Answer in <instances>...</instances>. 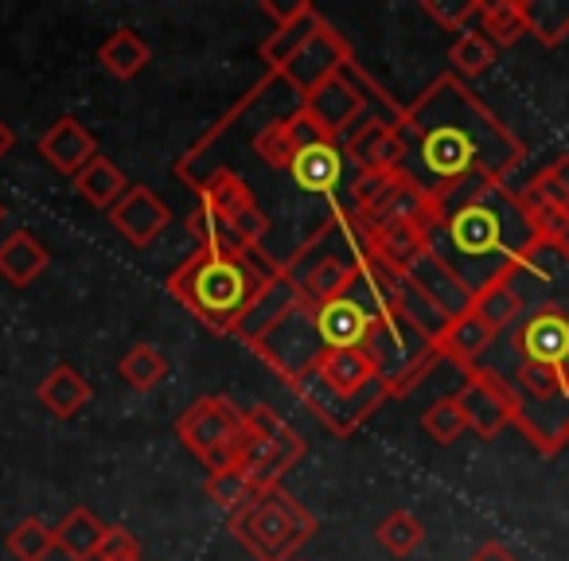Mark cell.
Wrapping results in <instances>:
<instances>
[{
	"label": "cell",
	"mask_w": 569,
	"mask_h": 561,
	"mask_svg": "<svg viewBox=\"0 0 569 561\" xmlns=\"http://www.w3.org/2000/svg\"><path fill=\"white\" fill-rule=\"evenodd\" d=\"M402 172L433 199L437 214L507 183L527 149L457 74H441L402 110Z\"/></svg>",
	"instance_id": "6da1fadb"
},
{
	"label": "cell",
	"mask_w": 569,
	"mask_h": 561,
	"mask_svg": "<svg viewBox=\"0 0 569 561\" xmlns=\"http://www.w3.org/2000/svg\"><path fill=\"white\" fill-rule=\"evenodd\" d=\"M535 238L538 234L519 191L507 183H496L468 203L433 214V222L426 227V246L472 297L503 281Z\"/></svg>",
	"instance_id": "7a4b0ae2"
},
{
	"label": "cell",
	"mask_w": 569,
	"mask_h": 561,
	"mask_svg": "<svg viewBox=\"0 0 569 561\" xmlns=\"http://www.w3.org/2000/svg\"><path fill=\"white\" fill-rule=\"evenodd\" d=\"M277 261L266 250L246 253H214V250H191V258L168 277V293L183 304L196 320L207 328L230 335L246 304L253 301L266 277L277 273Z\"/></svg>",
	"instance_id": "3957f363"
},
{
	"label": "cell",
	"mask_w": 569,
	"mask_h": 561,
	"mask_svg": "<svg viewBox=\"0 0 569 561\" xmlns=\"http://www.w3.org/2000/svg\"><path fill=\"white\" fill-rule=\"evenodd\" d=\"M230 534L246 545L253 561H293L297 550L317 534V519L297 495L269 488L253 495L238 514H230Z\"/></svg>",
	"instance_id": "277c9868"
},
{
	"label": "cell",
	"mask_w": 569,
	"mask_h": 561,
	"mask_svg": "<svg viewBox=\"0 0 569 561\" xmlns=\"http://www.w3.org/2000/svg\"><path fill=\"white\" fill-rule=\"evenodd\" d=\"M363 351L371 355L387 398H406L445 363L433 335H429L421 324H413L402 309L379 317V324H375L371 335H367Z\"/></svg>",
	"instance_id": "5b68a950"
},
{
	"label": "cell",
	"mask_w": 569,
	"mask_h": 561,
	"mask_svg": "<svg viewBox=\"0 0 569 561\" xmlns=\"http://www.w3.org/2000/svg\"><path fill=\"white\" fill-rule=\"evenodd\" d=\"M402 110L406 106H395L382 90H375V82L359 71L356 59H351L348 67H340L332 79L320 82L312 94H305V113H309L320 133L340 144V149L363 121L379 118V121L402 126Z\"/></svg>",
	"instance_id": "8992f818"
},
{
	"label": "cell",
	"mask_w": 569,
	"mask_h": 561,
	"mask_svg": "<svg viewBox=\"0 0 569 561\" xmlns=\"http://www.w3.org/2000/svg\"><path fill=\"white\" fill-rule=\"evenodd\" d=\"M515 394V425L522 429L538 452H558L569 444V394L561 387V374L550 367L519 363V371L507 379Z\"/></svg>",
	"instance_id": "52a82bcc"
},
{
	"label": "cell",
	"mask_w": 569,
	"mask_h": 561,
	"mask_svg": "<svg viewBox=\"0 0 569 561\" xmlns=\"http://www.w3.org/2000/svg\"><path fill=\"white\" fill-rule=\"evenodd\" d=\"M250 351L266 367H273V374L284 382V387L297 382L301 374H309L312 367L320 363V355L328 351L325 340H320V328H317V309L301 301L293 312H284V317L277 320Z\"/></svg>",
	"instance_id": "ba28073f"
},
{
	"label": "cell",
	"mask_w": 569,
	"mask_h": 561,
	"mask_svg": "<svg viewBox=\"0 0 569 561\" xmlns=\"http://www.w3.org/2000/svg\"><path fill=\"white\" fill-rule=\"evenodd\" d=\"M176 437L191 457L214 472L234 460L238 437H242V410L227 398H196L176 421Z\"/></svg>",
	"instance_id": "9c48e42d"
},
{
	"label": "cell",
	"mask_w": 569,
	"mask_h": 561,
	"mask_svg": "<svg viewBox=\"0 0 569 561\" xmlns=\"http://www.w3.org/2000/svg\"><path fill=\"white\" fill-rule=\"evenodd\" d=\"M515 191H519L538 238L569 242V152L566 157H553L542 172H535Z\"/></svg>",
	"instance_id": "30bf717a"
},
{
	"label": "cell",
	"mask_w": 569,
	"mask_h": 561,
	"mask_svg": "<svg viewBox=\"0 0 569 561\" xmlns=\"http://www.w3.org/2000/svg\"><path fill=\"white\" fill-rule=\"evenodd\" d=\"M457 402L465 410V421L480 441H496L507 425H515V394L503 374L472 367L465 387L457 390Z\"/></svg>",
	"instance_id": "8fae6325"
},
{
	"label": "cell",
	"mask_w": 569,
	"mask_h": 561,
	"mask_svg": "<svg viewBox=\"0 0 569 561\" xmlns=\"http://www.w3.org/2000/svg\"><path fill=\"white\" fill-rule=\"evenodd\" d=\"M289 390L301 398L305 410H309L312 418H317L332 437H351L367 418H371L375 405L387 402V394H382V390H375V394H363V398L336 394V390L328 387V382L320 379L317 371H309V374H301L297 382H289Z\"/></svg>",
	"instance_id": "7c38bea8"
},
{
	"label": "cell",
	"mask_w": 569,
	"mask_h": 561,
	"mask_svg": "<svg viewBox=\"0 0 569 561\" xmlns=\"http://www.w3.org/2000/svg\"><path fill=\"white\" fill-rule=\"evenodd\" d=\"M196 196L203 199V203H211L214 211L234 227V234L242 238L246 250H261V246L269 242V219L258 207V199H253L246 180H238V176H230V172H214Z\"/></svg>",
	"instance_id": "4fadbf2b"
},
{
	"label": "cell",
	"mask_w": 569,
	"mask_h": 561,
	"mask_svg": "<svg viewBox=\"0 0 569 561\" xmlns=\"http://www.w3.org/2000/svg\"><path fill=\"white\" fill-rule=\"evenodd\" d=\"M503 281L515 289L522 309H527L530 301H538L535 309H542L550 289L569 285V242H558V238H535L530 250L519 258V266H515Z\"/></svg>",
	"instance_id": "5bb4252c"
},
{
	"label": "cell",
	"mask_w": 569,
	"mask_h": 561,
	"mask_svg": "<svg viewBox=\"0 0 569 561\" xmlns=\"http://www.w3.org/2000/svg\"><path fill=\"white\" fill-rule=\"evenodd\" d=\"M351 59H356L351 43L343 40L332 24H325L301 51H297L293 59H289V63L281 67V71H273V74H281V79L305 98V94H312V90H317L325 79H332L340 67H348Z\"/></svg>",
	"instance_id": "9a60e30c"
},
{
	"label": "cell",
	"mask_w": 569,
	"mask_h": 561,
	"mask_svg": "<svg viewBox=\"0 0 569 561\" xmlns=\"http://www.w3.org/2000/svg\"><path fill=\"white\" fill-rule=\"evenodd\" d=\"M515 351L519 363L550 367L561 371L569 363V312L566 304H542L522 320L519 335H515Z\"/></svg>",
	"instance_id": "2e32d148"
},
{
	"label": "cell",
	"mask_w": 569,
	"mask_h": 561,
	"mask_svg": "<svg viewBox=\"0 0 569 561\" xmlns=\"http://www.w3.org/2000/svg\"><path fill=\"white\" fill-rule=\"evenodd\" d=\"M402 281L429 304V309L437 312V317L445 320V324H449V320H457V317H465V312H472V293L460 285L449 269H445V261L437 258L429 246L410 261V266H406Z\"/></svg>",
	"instance_id": "e0dca14e"
},
{
	"label": "cell",
	"mask_w": 569,
	"mask_h": 561,
	"mask_svg": "<svg viewBox=\"0 0 569 561\" xmlns=\"http://www.w3.org/2000/svg\"><path fill=\"white\" fill-rule=\"evenodd\" d=\"M261 9L277 20L273 32H269V40L261 43V63L269 67V74L281 71V67L289 63V59H293L297 51H301L305 43H309L312 36L328 24V20L312 9L309 0H297V4H273V0H266Z\"/></svg>",
	"instance_id": "ac0fdd59"
},
{
	"label": "cell",
	"mask_w": 569,
	"mask_h": 561,
	"mask_svg": "<svg viewBox=\"0 0 569 561\" xmlns=\"http://www.w3.org/2000/svg\"><path fill=\"white\" fill-rule=\"evenodd\" d=\"M110 222H113V230L133 246V250H149V246L164 234L168 222H172V211H168V203L152 188H144V183H129V191L110 211Z\"/></svg>",
	"instance_id": "d6986e66"
},
{
	"label": "cell",
	"mask_w": 569,
	"mask_h": 561,
	"mask_svg": "<svg viewBox=\"0 0 569 561\" xmlns=\"http://www.w3.org/2000/svg\"><path fill=\"white\" fill-rule=\"evenodd\" d=\"M289 180L301 196H312L320 207H336V188L343 183V149L336 141H317L301 149L289 164Z\"/></svg>",
	"instance_id": "ffe728a7"
},
{
	"label": "cell",
	"mask_w": 569,
	"mask_h": 561,
	"mask_svg": "<svg viewBox=\"0 0 569 561\" xmlns=\"http://www.w3.org/2000/svg\"><path fill=\"white\" fill-rule=\"evenodd\" d=\"M297 304H301V293H297V285L289 281V273L284 269H277V273L266 277V285L253 293V301L246 304V312L238 317L234 324V340H242L246 348H253V343L261 340V335L269 332V328L277 324V320L284 317V312H293Z\"/></svg>",
	"instance_id": "44dd1931"
},
{
	"label": "cell",
	"mask_w": 569,
	"mask_h": 561,
	"mask_svg": "<svg viewBox=\"0 0 569 561\" xmlns=\"http://www.w3.org/2000/svg\"><path fill=\"white\" fill-rule=\"evenodd\" d=\"M343 157L359 172H402V137L395 121H363L356 133L343 141Z\"/></svg>",
	"instance_id": "7402d4cb"
},
{
	"label": "cell",
	"mask_w": 569,
	"mask_h": 561,
	"mask_svg": "<svg viewBox=\"0 0 569 561\" xmlns=\"http://www.w3.org/2000/svg\"><path fill=\"white\" fill-rule=\"evenodd\" d=\"M40 157L56 168L59 176H79L90 160L98 157V141L79 118H59L48 133L40 137Z\"/></svg>",
	"instance_id": "603a6c76"
},
{
	"label": "cell",
	"mask_w": 569,
	"mask_h": 561,
	"mask_svg": "<svg viewBox=\"0 0 569 561\" xmlns=\"http://www.w3.org/2000/svg\"><path fill=\"white\" fill-rule=\"evenodd\" d=\"M312 371H317L320 379H325L328 387H332L336 394H343V398H363V394H375V390H382L379 371H375L371 355H367L363 348L325 351V355H320V363L312 367ZM382 394H387V390H382Z\"/></svg>",
	"instance_id": "cb8c5ba5"
},
{
	"label": "cell",
	"mask_w": 569,
	"mask_h": 561,
	"mask_svg": "<svg viewBox=\"0 0 569 561\" xmlns=\"http://www.w3.org/2000/svg\"><path fill=\"white\" fill-rule=\"evenodd\" d=\"M375 324H379V317H371L356 297H340V301H328L317 309V328L328 351L363 348Z\"/></svg>",
	"instance_id": "d4e9b609"
},
{
	"label": "cell",
	"mask_w": 569,
	"mask_h": 561,
	"mask_svg": "<svg viewBox=\"0 0 569 561\" xmlns=\"http://www.w3.org/2000/svg\"><path fill=\"white\" fill-rule=\"evenodd\" d=\"M496 335H499L496 328H491L488 320L472 309V312H465V317H457V320H449V324H445L437 348H441L445 363H460V367H468V371H472L476 359H480L483 351L496 343Z\"/></svg>",
	"instance_id": "484cf974"
},
{
	"label": "cell",
	"mask_w": 569,
	"mask_h": 561,
	"mask_svg": "<svg viewBox=\"0 0 569 561\" xmlns=\"http://www.w3.org/2000/svg\"><path fill=\"white\" fill-rule=\"evenodd\" d=\"M48 266H51V250L32 230H12V234L0 242V277H4L12 289H28Z\"/></svg>",
	"instance_id": "4316f807"
},
{
	"label": "cell",
	"mask_w": 569,
	"mask_h": 561,
	"mask_svg": "<svg viewBox=\"0 0 569 561\" xmlns=\"http://www.w3.org/2000/svg\"><path fill=\"white\" fill-rule=\"evenodd\" d=\"M51 530H56L59 553H67L71 561H94L98 545H102V534H106V522L98 519L90 507H74V511H67L63 522Z\"/></svg>",
	"instance_id": "83f0119b"
},
{
	"label": "cell",
	"mask_w": 569,
	"mask_h": 561,
	"mask_svg": "<svg viewBox=\"0 0 569 561\" xmlns=\"http://www.w3.org/2000/svg\"><path fill=\"white\" fill-rule=\"evenodd\" d=\"M36 398H40V405L51 413V418L67 421L90 402V382L82 379L74 367L63 363V367H56V371H48V379H43L40 390H36Z\"/></svg>",
	"instance_id": "f1b7e54d"
},
{
	"label": "cell",
	"mask_w": 569,
	"mask_h": 561,
	"mask_svg": "<svg viewBox=\"0 0 569 561\" xmlns=\"http://www.w3.org/2000/svg\"><path fill=\"white\" fill-rule=\"evenodd\" d=\"M74 191H79V196L87 199L94 211H113V207H118V199L129 191V180L121 176V168L113 164L110 157H102V152H98V157L90 160L79 176H74Z\"/></svg>",
	"instance_id": "f546056e"
},
{
	"label": "cell",
	"mask_w": 569,
	"mask_h": 561,
	"mask_svg": "<svg viewBox=\"0 0 569 561\" xmlns=\"http://www.w3.org/2000/svg\"><path fill=\"white\" fill-rule=\"evenodd\" d=\"M149 59H152L149 43H144L137 32H129V28L110 32L102 40V48H98V63H102L106 71H110L113 79H121V82L137 79V74L149 67Z\"/></svg>",
	"instance_id": "4dcf8cb0"
},
{
	"label": "cell",
	"mask_w": 569,
	"mask_h": 561,
	"mask_svg": "<svg viewBox=\"0 0 569 561\" xmlns=\"http://www.w3.org/2000/svg\"><path fill=\"white\" fill-rule=\"evenodd\" d=\"M476 28L499 48H511L527 36V20H522V0H480L476 12Z\"/></svg>",
	"instance_id": "1f68e13d"
},
{
	"label": "cell",
	"mask_w": 569,
	"mask_h": 561,
	"mask_svg": "<svg viewBox=\"0 0 569 561\" xmlns=\"http://www.w3.org/2000/svg\"><path fill=\"white\" fill-rule=\"evenodd\" d=\"M522 20L542 48H558L569 36V0H522Z\"/></svg>",
	"instance_id": "d6a6232c"
},
{
	"label": "cell",
	"mask_w": 569,
	"mask_h": 561,
	"mask_svg": "<svg viewBox=\"0 0 569 561\" xmlns=\"http://www.w3.org/2000/svg\"><path fill=\"white\" fill-rule=\"evenodd\" d=\"M118 374H121V382H126L129 390H137V394H149V390H157L160 382L168 379V359L160 355L152 343H137V348H129L126 359L118 363Z\"/></svg>",
	"instance_id": "836d02e7"
},
{
	"label": "cell",
	"mask_w": 569,
	"mask_h": 561,
	"mask_svg": "<svg viewBox=\"0 0 569 561\" xmlns=\"http://www.w3.org/2000/svg\"><path fill=\"white\" fill-rule=\"evenodd\" d=\"M491 63H496V43H491L480 28H468V32H460L457 40H452V48H449V67H452V71L449 74H457L460 82L480 79Z\"/></svg>",
	"instance_id": "e575fe53"
},
{
	"label": "cell",
	"mask_w": 569,
	"mask_h": 561,
	"mask_svg": "<svg viewBox=\"0 0 569 561\" xmlns=\"http://www.w3.org/2000/svg\"><path fill=\"white\" fill-rule=\"evenodd\" d=\"M253 495H258V491H253L250 472H246L242 464H222L207 475V499H211L222 514H238Z\"/></svg>",
	"instance_id": "d590c367"
},
{
	"label": "cell",
	"mask_w": 569,
	"mask_h": 561,
	"mask_svg": "<svg viewBox=\"0 0 569 561\" xmlns=\"http://www.w3.org/2000/svg\"><path fill=\"white\" fill-rule=\"evenodd\" d=\"M375 542H379L387 553H395V558H410V553L426 542V527H421L418 514L390 511L387 519L375 527Z\"/></svg>",
	"instance_id": "8d00e7d4"
},
{
	"label": "cell",
	"mask_w": 569,
	"mask_h": 561,
	"mask_svg": "<svg viewBox=\"0 0 569 561\" xmlns=\"http://www.w3.org/2000/svg\"><path fill=\"white\" fill-rule=\"evenodd\" d=\"M4 545H9V553L17 561H48V553L56 550V530L32 514V519H20L17 527L9 530Z\"/></svg>",
	"instance_id": "74e56055"
},
{
	"label": "cell",
	"mask_w": 569,
	"mask_h": 561,
	"mask_svg": "<svg viewBox=\"0 0 569 561\" xmlns=\"http://www.w3.org/2000/svg\"><path fill=\"white\" fill-rule=\"evenodd\" d=\"M472 309L480 312L483 320H488L496 332H503V328H511L515 320L522 317V301L515 297V289L507 285V281H496V285H488V289H480V293L472 297Z\"/></svg>",
	"instance_id": "f35d334b"
},
{
	"label": "cell",
	"mask_w": 569,
	"mask_h": 561,
	"mask_svg": "<svg viewBox=\"0 0 569 561\" xmlns=\"http://www.w3.org/2000/svg\"><path fill=\"white\" fill-rule=\"evenodd\" d=\"M421 425H426V433L433 437L437 444H452L468 433V421H465V410H460L457 394L437 398V402L426 410V418H421Z\"/></svg>",
	"instance_id": "ab89813d"
},
{
	"label": "cell",
	"mask_w": 569,
	"mask_h": 561,
	"mask_svg": "<svg viewBox=\"0 0 569 561\" xmlns=\"http://www.w3.org/2000/svg\"><path fill=\"white\" fill-rule=\"evenodd\" d=\"M426 12L445 28V32H468L476 28V12H480V0H460V4H437V0H426Z\"/></svg>",
	"instance_id": "60d3db41"
},
{
	"label": "cell",
	"mask_w": 569,
	"mask_h": 561,
	"mask_svg": "<svg viewBox=\"0 0 569 561\" xmlns=\"http://www.w3.org/2000/svg\"><path fill=\"white\" fill-rule=\"evenodd\" d=\"M133 558H141V545H137V538L129 534L126 527H106L94 561H133Z\"/></svg>",
	"instance_id": "b9f144b4"
},
{
	"label": "cell",
	"mask_w": 569,
	"mask_h": 561,
	"mask_svg": "<svg viewBox=\"0 0 569 561\" xmlns=\"http://www.w3.org/2000/svg\"><path fill=\"white\" fill-rule=\"evenodd\" d=\"M468 561H519V558H515V553L507 550L503 542H483L480 550H476Z\"/></svg>",
	"instance_id": "7bdbcfd3"
},
{
	"label": "cell",
	"mask_w": 569,
	"mask_h": 561,
	"mask_svg": "<svg viewBox=\"0 0 569 561\" xmlns=\"http://www.w3.org/2000/svg\"><path fill=\"white\" fill-rule=\"evenodd\" d=\"M12 144H17V133H12V129L4 126V121H0V160L9 157V152H12Z\"/></svg>",
	"instance_id": "ee69618b"
},
{
	"label": "cell",
	"mask_w": 569,
	"mask_h": 561,
	"mask_svg": "<svg viewBox=\"0 0 569 561\" xmlns=\"http://www.w3.org/2000/svg\"><path fill=\"white\" fill-rule=\"evenodd\" d=\"M558 374H561V387H566V394H569V363H566V367H561V371H558Z\"/></svg>",
	"instance_id": "f6af8a7d"
},
{
	"label": "cell",
	"mask_w": 569,
	"mask_h": 561,
	"mask_svg": "<svg viewBox=\"0 0 569 561\" xmlns=\"http://www.w3.org/2000/svg\"><path fill=\"white\" fill-rule=\"evenodd\" d=\"M0 219H4V207H0Z\"/></svg>",
	"instance_id": "bcb514c9"
},
{
	"label": "cell",
	"mask_w": 569,
	"mask_h": 561,
	"mask_svg": "<svg viewBox=\"0 0 569 561\" xmlns=\"http://www.w3.org/2000/svg\"><path fill=\"white\" fill-rule=\"evenodd\" d=\"M293 561H301V558H293Z\"/></svg>",
	"instance_id": "7dc6e473"
},
{
	"label": "cell",
	"mask_w": 569,
	"mask_h": 561,
	"mask_svg": "<svg viewBox=\"0 0 569 561\" xmlns=\"http://www.w3.org/2000/svg\"><path fill=\"white\" fill-rule=\"evenodd\" d=\"M133 561H141V558H133Z\"/></svg>",
	"instance_id": "c3c4849f"
}]
</instances>
